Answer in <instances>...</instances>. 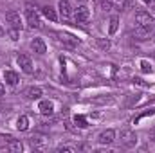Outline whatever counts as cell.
Instances as JSON below:
<instances>
[{
    "mask_svg": "<svg viewBox=\"0 0 155 153\" xmlns=\"http://www.w3.org/2000/svg\"><path fill=\"white\" fill-rule=\"evenodd\" d=\"M119 141L124 148H134L137 144V133L130 128H123L121 133H119Z\"/></svg>",
    "mask_w": 155,
    "mask_h": 153,
    "instance_id": "cell-1",
    "label": "cell"
},
{
    "mask_svg": "<svg viewBox=\"0 0 155 153\" xmlns=\"http://www.w3.org/2000/svg\"><path fill=\"white\" fill-rule=\"evenodd\" d=\"M25 20H27V25L29 29H41V20H40V15L36 9H33L31 5L25 7Z\"/></svg>",
    "mask_w": 155,
    "mask_h": 153,
    "instance_id": "cell-2",
    "label": "cell"
},
{
    "mask_svg": "<svg viewBox=\"0 0 155 153\" xmlns=\"http://www.w3.org/2000/svg\"><path fill=\"white\" fill-rule=\"evenodd\" d=\"M135 22H137V25L146 27V29H152V25H153L152 15H150L148 11H144V9H139V11L135 13Z\"/></svg>",
    "mask_w": 155,
    "mask_h": 153,
    "instance_id": "cell-3",
    "label": "cell"
},
{
    "mask_svg": "<svg viewBox=\"0 0 155 153\" xmlns=\"http://www.w3.org/2000/svg\"><path fill=\"white\" fill-rule=\"evenodd\" d=\"M16 63L25 74H33V60H31L29 54H18L16 56Z\"/></svg>",
    "mask_w": 155,
    "mask_h": 153,
    "instance_id": "cell-4",
    "label": "cell"
},
{
    "mask_svg": "<svg viewBox=\"0 0 155 153\" xmlns=\"http://www.w3.org/2000/svg\"><path fill=\"white\" fill-rule=\"evenodd\" d=\"M74 20L76 24H87L90 20V9L87 5H78V9L74 11Z\"/></svg>",
    "mask_w": 155,
    "mask_h": 153,
    "instance_id": "cell-5",
    "label": "cell"
},
{
    "mask_svg": "<svg viewBox=\"0 0 155 153\" xmlns=\"http://www.w3.org/2000/svg\"><path fill=\"white\" fill-rule=\"evenodd\" d=\"M5 20H7L9 27H13V29H20V25H22L20 13H18V11H15V9H11V11H7V13H5Z\"/></svg>",
    "mask_w": 155,
    "mask_h": 153,
    "instance_id": "cell-6",
    "label": "cell"
},
{
    "mask_svg": "<svg viewBox=\"0 0 155 153\" xmlns=\"http://www.w3.org/2000/svg\"><path fill=\"white\" fill-rule=\"evenodd\" d=\"M54 36L58 38V41H61V43L67 45V47H76L78 43H79V40L74 38V36L69 34V33H54Z\"/></svg>",
    "mask_w": 155,
    "mask_h": 153,
    "instance_id": "cell-7",
    "label": "cell"
},
{
    "mask_svg": "<svg viewBox=\"0 0 155 153\" xmlns=\"http://www.w3.org/2000/svg\"><path fill=\"white\" fill-rule=\"evenodd\" d=\"M97 141H99V144H105V146H110L114 141H116V132L114 130H103L101 133H99V137H97Z\"/></svg>",
    "mask_w": 155,
    "mask_h": 153,
    "instance_id": "cell-8",
    "label": "cell"
},
{
    "mask_svg": "<svg viewBox=\"0 0 155 153\" xmlns=\"http://www.w3.org/2000/svg\"><path fill=\"white\" fill-rule=\"evenodd\" d=\"M58 9H60L61 20H69V18H71L72 7H71V2H69V0H60V2H58Z\"/></svg>",
    "mask_w": 155,
    "mask_h": 153,
    "instance_id": "cell-9",
    "label": "cell"
},
{
    "mask_svg": "<svg viewBox=\"0 0 155 153\" xmlns=\"http://www.w3.org/2000/svg\"><path fill=\"white\" fill-rule=\"evenodd\" d=\"M31 49H33V52H36V54H45L47 52V45H45V41L41 38H35L31 41Z\"/></svg>",
    "mask_w": 155,
    "mask_h": 153,
    "instance_id": "cell-10",
    "label": "cell"
},
{
    "mask_svg": "<svg viewBox=\"0 0 155 153\" xmlns=\"http://www.w3.org/2000/svg\"><path fill=\"white\" fill-rule=\"evenodd\" d=\"M38 110H40V114H43V115H52L54 114V103L52 101H40Z\"/></svg>",
    "mask_w": 155,
    "mask_h": 153,
    "instance_id": "cell-11",
    "label": "cell"
},
{
    "mask_svg": "<svg viewBox=\"0 0 155 153\" xmlns=\"http://www.w3.org/2000/svg\"><path fill=\"white\" fill-rule=\"evenodd\" d=\"M4 79H5V83L9 86H16L18 81H20V77H18V74L15 70H4Z\"/></svg>",
    "mask_w": 155,
    "mask_h": 153,
    "instance_id": "cell-12",
    "label": "cell"
},
{
    "mask_svg": "<svg viewBox=\"0 0 155 153\" xmlns=\"http://www.w3.org/2000/svg\"><path fill=\"white\" fill-rule=\"evenodd\" d=\"M41 88L40 86H29L27 90H25V97L27 99H40L41 97Z\"/></svg>",
    "mask_w": 155,
    "mask_h": 153,
    "instance_id": "cell-13",
    "label": "cell"
},
{
    "mask_svg": "<svg viewBox=\"0 0 155 153\" xmlns=\"http://www.w3.org/2000/svg\"><path fill=\"white\" fill-rule=\"evenodd\" d=\"M7 150L13 153H20L24 150V144L20 142V141H16V139H11L9 142H7Z\"/></svg>",
    "mask_w": 155,
    "mask_h": 153,
    "instance_id": "cell-14",
    "label": "cell"
},
{
    "mask_svg": "<svg viewBox=\"0 0 155 153\" xmlns=\"http://www.w3.org/2000/svg\"><path fill=\"white\" fill-rule=\"evenodd\" d=\"M41 13H43V16H45L47 20H51V22H56V20H58V15H56V11H54L51 5H45V7L41 9Z\"/></svg>",
    "mask_w": 155,
    "mask_h": 153,
    "instance_id": "cell-15",
    "label": "cell"
},
{
    "mask_svg": "<svg viewBox=\"0 0 155 153\" xmlns=\"http://www.w3.org/2000/svg\"><path fill=\"white\" fill-rule=\"evenodd\" d=\"M134 34H135V38H137V40H148V38H150V29L137 25V29L134 31Z\"/></svg>",
    "mask_w": 155,
    "mask_h": 153,
    "instance_id": "cell-16",
    "label": "cell"
},
{
    "mask_svg": "<svg viewBox=\"0 0 155 153\" xmlns=\"http://www.w3.org/2000/svg\"><path fill=\"white\" fill-rule=\"evenodd\" d=\"M16 128H18L20 132L29 130V117H27V115H20L18 121H16Z\"/></svg>",
    "mask_w": 155,
    "mask_h": 153,
    "instance_id": "cell-17",
    "label": "cell"
},
{
    "mask_svg": "<svg viewBox=\"0 0 155 153\" xmlns=\"http://www.w3.org/2000/svg\"><path fill=\"white\" fill-rule=\"evenodd\" d=\"M96 45H97L101 50H108L112 43H110V40H107V38H97L96 40Z\"/></svg>",
    "mask_w": 155,
    "mask_h": 153,
    "instance_id": "cell-18",
    "label": "cell"
},
{
    "mask_svg": "<svg viewBox=\"0 0 155 153\" xmlns=\"http://www.w3.org/2000/svg\"><path fill=\"white\" fill-rule=\"evenodd\" d=\"M117 25H119V16H112V18H110V27H108V33H110V36H112V34H116Z\"/></svg>",
    "mask_w": 155,
    "mask_h": 153,
    "instance_id": "cell-19",
    "label": "cell"
},
{
    "mask_svg": "<svg viewBox=\"0 0 155 153\" xmlns=\"http://www.w3.org/2000/svg\"><path fill=\"white\" fill-rule=\"evenodd\" d=\"M74 122H76L78 128H87V126H88V122H87V117H85V115H76V117H74Z\"/></svg>",
    "mask_w": 155,
    "mask_h": 153,
    "instance_id": "cell-20",
    "label": "cell"
},
{
    "mask_svg": "<svg viewBox=\"0 0 155 153\" xmlns=\"http://www.w3.org/2000/svg\"><path fill=\"white\" fill-rule=\"evenodd\" d=\"M9 36H11L13 41H16V40L20 38V29H13V27H11V29H9Z\"/></svg>",
    "mask_w": 155,
    "mask_h": 153,
    "instance_id": "cell-21",
    "label": "cell"
},
{
    "mask_svg": "<svg viewBox=\"0 0 155 153\" xmlns=\"http://www.w3.org/2000/svg\"><path fill=\"white\" fill-rule=\"evenodd\" d=\"M141 69H143L144 72H152V65H150L148 61H144V60L141 61Z\"/></svg>",
    "mask_w": 155,
    "mask_h": 153,
    "instance_id": "cell-22",
    "label": "cell"
},
{
    "mask_svg": "<svg viewBox=\"0 0 155 153\" xmlns=\"http://www.w3.org/2000/svg\"><path fill=\"white\" fill-rule=\"evenodd\" d=\"M11 139H13L11 135H2V133H0V144H7Z\"/></svg>",
    "mask_w": 155,
    "mask_h": 153,
    "instance_id": "cell-23",
    "label": "cell"
},
{
    "mask_svg": "<svg viewBox=\"0 0 155 153\" xmlns=\"http://www.w3.org/2000/svg\"><path fill=\"white\" fill-rule=\"evenodd\" d=\"M60 151H74V148H72V146H61Z\"/></svg>",
    "mask_w": 155,
    "mask_h": 153,
    "instance_id": "cell-24",
    "label": "cell"
},
{
    "mask_svg": "<svg viewBox=\"0 0 155 153\" xmlns=\"http://www.w3.org/2000/svg\"><path fill=\"white\" fill-rule=\"evenodd\" d=\"M4 94H5V86H4V85H2V83H0V97H2V96H4Z\"/></svg>",
    "mask_w": 155,
    "mask_h": 153,
    "instance_id": "cell-25",
    "label": "cell"
},
{
    "mask_svg": "<svg viewBox=\"0 0 155 153\" xmlns=\"http://www.w3.org/2000/svg\"><path fill=\"white\" fill-rule=\"evenodd\" d=\"M0 36H4V27L0 25Z\"/></svg>",
    "mask_w": 155,
    "mask_h": 153,
    "instance_id": "cell-26",
    "label": "cell"
},
{
    "mask_svg": "<svg viewBox=\"0 0 155 153\" xmlns=\"http://www.w3.org/2000/svg\"><path fill=\"white\" fill-rule=\"evenodd\" d=\"M152 141H155V130L152 132Z\"/></svg>",
    "mask_w": 155,
    "mask_h": 153,
    "instance_id": "cell-27",
    "label": "cell"
},
{
    "mask_svg": "<svg viewBox=\"0 0 155 153\" xmlns=\"http://www.w3.org/2000/svg\"><path fill=\"white\" fill-rule=\"evenodd\" d=\"M143 2H144V4H152V0H143Z\"/></svg>",
    "mask_w": 155,
    "mask_h": 153,
    "instance_id": "cell-28",
    "label": "cell"
}]
</instances>
